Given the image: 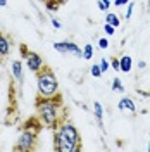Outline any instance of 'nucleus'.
<instances>
[{
  "instance_id": "19",
  "label": "nucleus",
  "mask_w": 150,
  "mask_h": 152,
  "mask_svg": "<svg viewBox=\"0 0 150 152\" xmlns=\"http://www.w3.org/2000/svg\"><path fill=\"white\" fill-rule=\"evenodd\" d=\"M103 33H105L107 37H112L114 33H116V28H114L112 24H109V23H105V26H103Z\"/></svg>"
},
{
  "instance_id": "14",
  "label": "nucleus",
  "mask_w": 150,
  "mask_h": 152,
  "mask_svg": "<svg viewBox=\"0 0 150 152\" xmlns=\"http://www.w3.org/2000/svg\"><path fill=\"white\" fill-rule=\"evenodd\" d=\"M111 88H112L114 92H119V94H124V85H122V81L116 76L112 80V85H111Z\"/></svg>"
},
{
  "instance_id": "17",
  "label": "nucleus",
  "mask_w": 150,
  "mask_h": 152,
  "mask_svg": "<svg viewBox=\"0 0 150 152\" xmlns=\"http://www.w3.org/2000/svg\"><path fill=\"white\" fill-rule=\"evenodd\" d=\"M90 75L93 76V78H100L103 73H102V69H100V66H98V64H93V66H92V69H90Z\"/></svg>"
},
{
  "instance_id": "4",
  "label": "nucleus",
  "mask_w": 150,
  "mask_h": 152,
  "mask_svg": "<svg viewBox=\"0 0 150 152\" xmlns=\"http://www.w3.org/2000/svg\"><path fill=\"white\" fill-rule=\"evenodd\" d=\"M36 92L38 97H54L59 94V80L54 69L43 66L36 73Z\"/></svg>"
},
{
  "instance_id": "9",
  "label": "nucleus",
  "mask_w": 150,
  "mask_h": 152,
  "mask_svg": "<svg viewBox=\"0 0 150 152\" xmlns=\"http://www.w3.org/2000/svg\"><path fill=\"white\" fill-rule=\"evenodd\" d=\"M10 50H12V42L4 33H0V59L7 57L10 54Z\"/></svg>"
},
{
  "instance_id": "12",
  "label": "nucleus",
  "mask_w": 150,
  "mask_h": 152,
  "mask_svg": "<svg viewBox=\"0 0 150 152\" xmlns=\"http://www.w3.org/2000/svg\"><path fill=\"white\" fill-rule=\"evenodd\" d=\"M105 23L112 24L114 28H119V26H121V19H119L117 14H114V12H107V16H105Z\"/></svg>"
},
{
  "instance_id": "3",
  "label": "nucleus",
  "mask_w": 150,
  "mask_h": 152,
  "mask_svg": "<svg viewBox=\"0 0 150 152\" xmlns=\"http://www.w3.org/2000/svg\"><path fill=\"white\" fill-rule=\"evenodd\" d=\"M40 130H42V121L40 119H29L28 123L23 126L21 133H19L17 142L14 145V151H17V152L35 151Z\"/></svg>"
},
{
  "instance_id": "15",
  "label": "nucleus",
  "mask_w": 150,
  "mask_h": 152,
  "mask_svg": "<svg viewBox=\"0 0 150 152\" xmlns=\"http://www.w3.org/2000/svg\"><path fill=\"white\" fill-rule=\"evenodd\" d=\"M45 2V7H47V10H50V12H57L59 10V2L57 0H43Z\"/></svg>"
},
{
  "instance_id": "20",
  "label": "nucleus",
  "mask_w": 150,
  "mask_h": 152,
  "mask_svg": "<svg viewBox=\"0 0 150 152\" xmlns=\"http://www.w3.org/2000/svg\"><path fill=\"white\" fill-rule=\"evenodd\" d=\"M98 48H102V50H107L109 48V40L107 38H98Z\"/></svg>"
},
{
  "instance_id": "26",
  "label": "nucleus",
  "mask_w": 150,
  "mask_h": 152,
  "mask_svg": "<svg viewBox=\"0 0 150 152\" xmlns=\"http://www.w3.org/2000/svg\"><path fill=\"white\" fill-rule=\"evenodd\" d=\"M7 5V0H0V7H5Z\"/></svg>"
},
{
  "instance_id": "16",
  "label": "nucleus",
  "mask_w": 150,
  "mask_h": 152,
  "mask_svg": "<svg viewBox=\"0 0 150 152\" xmlns=\"http://www.w3.org/2000/svg\"><path fill=\"white\" fill-rule=\"evenodd\" d=\"M111 4H112L111 0H98V2H97V7L100 10H103V12H107V10L111 9Z\"/></svg>"
},
{
  "instance_id": "25",
  "label": "nucleus",
  "mask_w": 150,
  "mask_h": 152,
  "mask_svg": "<svg viewBox=\"0 0 150 152\" xmlns=\"http://www.w3.org/2000/svg\"><path fill=\"white\" fill-rule=\"evenodd\" d=\"M138 67H140V69H145V67H147V62H145V61H138Z\"/></svg>"
},
{
  "instance_id": "6",
  "label": "nucleus",
  "mask_w": 150,
  "mask_h": 152,
  "mask_svg": "<svg viewBox=\"0 0 150 152\" xmlns=\"http://www.w3.org/2000/svg\"><path fill=\"white\" fill-rule=\"evenodd\" d=\"M54 50L59 52V54H71V56H76V57H81V48L78 47V43L74 42H55L54 43Z\"/></svg>"
},
{
  "instance_id": "11",
  "label": "nucleus",
  "mask_w": 150,
  "mask_h": 152,
  "mask_svg": "<svg viewBox=\"0 0 150 152\" xmlns=\"http://www.w3.org/2000/svg\"><path fill=\"white\" fill-rule=\"evenodd\" d=\"M131 67H133L131 56H121L119 57V71H121V73H130Z\"/></svg>"
},
{
  "instance_id": "8",
  "label": "nucleus",
  "mask_w": 150,
  "mask_h": 152,
  "mask_svg": "<svg viewBox=\"0 0 150 152\" xmlns=\"http://www.w3.org/2000/svg\"><path fill=\"white\" fill-rule=\"evenodd\" d=\"M117 109L119 111H128L130 114L136 113V105H135V100L131 97H122L121 100L117 102Z\"/></svg>"
},
{
  "instance_id": "22",
  "label": "nucleus",
  "mask_w": 150,
  "mask_h": 152,
  "mask_svg": "<svg viewBox=\"0 0 150 152\" xmlns=\"http://www.w3.org/2000/svg\"><path fill=\"white\" fill-rule=\"evenodd\" d=\"M50 23H52V26H54L55 29H60V26H62V24H60V21H59V19H55L54 16H50Z\"/></svg>"
},
{
  "instance_id": "1",
  "label": "nucleus",
  "mask_w": 150,
  "mask_h": 152,
  "mask_svg": "<svg viewBox=\"0 0 150 152\" xmlns=\"http://www.w3.org/2000/svg\"><path fill=\"white\" fill-rule=\"evenodd\" d=\"M54 149L57 152H79L81 137L73 123L60 121L54 130Z\"/></svg>"
},
{
  "instance_id": "13",
  "label": "nucleus",
  "mask_w": 150,
  "mask_h": 152,
  "mask_svg": "<svg viewBox=\"0 0 150 152\" xmlns=\"http://www.w3.org/2000/svg\"><path fill=\"white\" fill-rule=\"evenodd\" d=\"M81 57H83L84 61H90V59L93 57V45H92V43H86V45L81 48Z\"/></svg>"
},
{
  "instance_id": "24",
  "label": "nucleus",
  "mask_w": 150,
  "mask_h": 152,
  "mask_svg": "<svg viewBox=\"0 0 150 152\" xmlns=\"http://www.w3.org/2000/svg\"><path fill=\"white\" fill-rule=\"evenodd\" d=\"M128 2H130V0H114L112 4L116 7H122V5H128Z\"/></svg>"
},
{
  "instance_id": "28",
  "label": "nucleus",
  "mask_w": 150,
  "mask_h": 152,
  "mask_svg": "<svg viewBox=\"0 0 150 152\" xmlns=\"http://www.w3.org/2000/svg\"><path fill=\"white\" fill-rule=\"evenodd\" d=\"M57 2H59V4H64V0H57Z\"/></svg>"
},
{
  "instance_id": "7",
  "label": "nucleus",
  "mask_w": 150,
  "mask_h": 152,
  "mask_svg": "<svg viewBox=\"0 0 150 152\" xmlns=\"http://www.w3.org/2000/svg\"><path fill=\"white\" fill-rule=\"evenodd\" d=\"M10 73H12V78H14V81L17 83V85H23V81H24V64H23V61H12V64H10Z\"/></svg>"
},
{
  "instance_id": "27",
  "label": "nucleus",
  "mask_w": 150,
  "mask_h": 152,
  "mask_svg": "<svg viewBox=\"0 0 150 152\" xmlns=\"http://www.w3.org/2000/svg\"><path fill=\"white\" fill-rule=\"evenodd\" d=\"M147 151H149V152H150V142H149V145H147Z\"/></svg>"
},
{
  "instance_id": "21",
  "label": "nucleus",
  "mask_w": 150,
  "mask_h": 152,
  "mask_svg": "<svg viewBox=\"0 0 150 152\" xmlns=\"http://www.w3.org/2000/svg\"><path fill=\"white\" fill-rule=\"evenodd\" d=\"M98 66H100V69H102V73H105V71H109V66H111V64H109L107 59H102V61L98 62Z\"/></svg>"
},
{
  "instance_id": "29",
  "label": "nucleus",
  "mask_w": 150,
  "mask_h": 152,
  "mask_svg": "<svg viewBox=\"0 0 150 152\" xmlns=\"http://www.w3.org/2000/svg\"><path fill=\"white\" fill-rule=\"evenodd\" d=\"M149 5H150V0H149Z\"/></svg>"
},
{
  "instance_id": "18",
  "label": "nucleus",
  "mask_w": 150,
  "mask_h": 152,
  "mask_svg": "<svg viewBox=\"0 0 150 152\" xmlns=\"http://www.w3.org/2000/svg\"><path fill=\"white\" fill-rule=\"evenodd\" d=\"M133 10H135V2H128V9H126V21H130L133 16Z\"/></svg>"
},
{
  "instance_id": "2",
  "label": "nucleus",
  "mask_w": 150,
  "mask_h": 152,
  "mask_svg": "<svg viewBox=\"0 0 150 152\" xmlns=\"http://www.w3.org/2000/svg\"><path fill=\"white\" fill-rule=\"evenodd\" d=\"M36 116L47 128L55 130L60 123V113H62V99L57 94L54 97H38L36 104Z\"/></svg>"
},
{
  "instance_id": "5",
  "label": "nucleus",
  "mask_w": 150,
  "mask_h": 152,
  "mask_svg": "<svg viewBox=\"0 0 150 152\" xmlns=\"http://www.w3.org/2000/svg\"><path fill=\"white\" fill-rule=\"evenodd\" d=\"M21 56H23V62H24V66L28 67V71L35 73V75L45 66L43 57L40 56V54H36V52H33V50L26 48L24 45H21Z\"/></svg>"
},
{
  "instance_id": "23",
  "label": "nucleus",
  "mask_w": 150,
  "mask_h": 152,
  "mask_svg": "<svg viewBox=\"0 0 150 152\" xmlns=\"http://www.w3.org/2000/svg\"><path fill=\"white\" fill-rule=\"evenodd\" d=\"M111 66H112L114 71H119V57H114L111 61Z\"/></svg>"
},
{
  "instance_id": "10",
  "label": "nucleus",
  "mask_w": 150,
  "mask_h": 152,
  "mask_svg": "<svg viewBox=\"0 0 150 152\" xmlns=\"http://www.w3.org/2000/svg\"><path fill=\"white\" fill-rule=\"evenodd\" d=\"M93 114L97 118V123H98V128L102 130V133H105V128H103V107L100 102H93Z\"/></svg>"
}]
</instances>
